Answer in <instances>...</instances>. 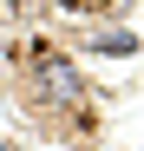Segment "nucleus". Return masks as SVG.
Masks as SVG:
<instances>
[{
	"instance_id": "nucleus-1",
	"label": "nucleus",
	"mask_w": 144,
	"mask_h": 151,
	"mask_svg": "<svg viewBox=\"0 0 144 151\" xmlns=\"http://www.w3.org/2000/svg\"><path fill=\"white\" fill-rule=\"evenodd\" d=\"M33 99L39 105H79L85 99V86H79V66H72L66 53H33Z\"/></svg>"
},
{
	"instance_id": "nucleus-2",
	"label": "nucleus",
	"mask_w": 144,
	"mask_h": 151,
	"mask_svg": "<svg viewBox=\"0 0 144 151\" xmlns=\"http://www.w3.org/2000/svg\"><path fill=\"white\" fill-rule=\"evenodd\" d=\"M92 53L125 59V53H138V33H125V27H98V33H92Z\"/></svg>"
}]
</instances>
